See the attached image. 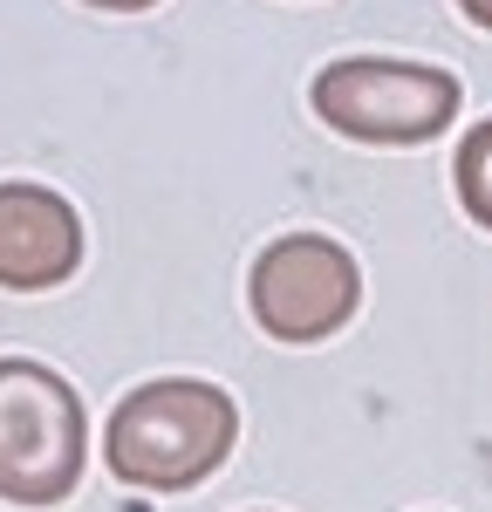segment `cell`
I'll return each mask as SVG.
<instances>
[{"mask_svg":"<svg viewBox=\"0 0 492 512\" xmlns=\"http://www.w3.org/2000/svg\"><path fill=\"white\" fill-rule=\"evenodd\" d=\"M76 267H82L76 205L48 185L7 178L0 185V287L41 294V287H62Z\"/></svg>","mask_w":492,"mask_h":512,"instance_id":"obj_5","label":"cell"},{"mask_svg":"<svg viewBox=\"0 0 492 512\" xmlns=\"http://www.w3.org/2000/svg\"><path fill=\"white\" fill-rule=\"evenodd\" d=\"M233 437H240L233 396L199 376H164V383L130 390L110 410L103 465L137 492H185L226 465Z\"/></svg>","mask_w":492,"mask_h":512,"instance_id":"obj_1","label":"cell"},{"mask_svg":"<svg viewBox=\"0 0 492 512\" xmlns=\"http://www.w3.org/2000/svg\"><path fill=\"white\" fill-rule=\"evenodd\" d=\"M82 451H89L82 396L55 369L7 355L0 362V499L62 506L82 478Z\"/></svg>","mask_w":492,"mask_h":512,"instance_id":"obj_2","label":"cell"},{"mask_svg":"<svg viewBox=\"0 0 492 512\" xmlns=\"http://www.w3.org/2000/svg\"><path fill=\"white\" fill-rule=\"evenodd\" d=\"M315 117L356 144H424L438 137L465 89L451 69L431 62H383V55H356V62H328L315 76Z\"/></svg>","mask_w":492,"mask_h":512,"instance_id":"obj_3","label":"cell"},{"mask_svg":"<svg viewBox=\"0 0 492 512\" xmlns=\"http://www.w3.org/2000/svg\"><path fill=\"white\" fill-rule=\"evenodd\" d=\"M89 7H110V14H137V7H158V0H89Z\"/></svg>","mask_w":492,"mask_h":512,"instance_id":"obj_7","label":"cell"},{"mask_svg":"<svg viewBox=\"0 0 492 512\" xmlns=\"http://www.w3.org/2000/svg\"><path fill=\"white\" fill-rule=\"evenodd\" d=\"M363 301L349 246L322 233H287L253 260V315L274 342H328Z\"/></svg>","mask_w":492,"mask_h":512,"instance_id":"obj_4","label":"cell"},{"mask_svg":"<svg viewBox=\"0 0 492 512\" xmlns=\"http://www.w3.org/2000/svg\"><path fill=\"white\" fill-rule=\"evenodd\" d=\"M451 178H458V205L492 233V123H472L458 158H451Z\"/></svg>","mask_w":492,"mask_h":512,"instance_id":"obj_6","label":"cell"},{"mask_svg":"<svg viewBox=\"0 0 492 512\" xmlns=\"http://www.w3.org/2000/svg\"><path fill=\"white\" fill-rule=\"evenodd\" d=\"M458 7H465V14H472L479 28H492V0H458Z\"/></svg>","mask_w":492,"mask_h":512,"instance_id":"obj_8","label":"cell"}]
</instances>
